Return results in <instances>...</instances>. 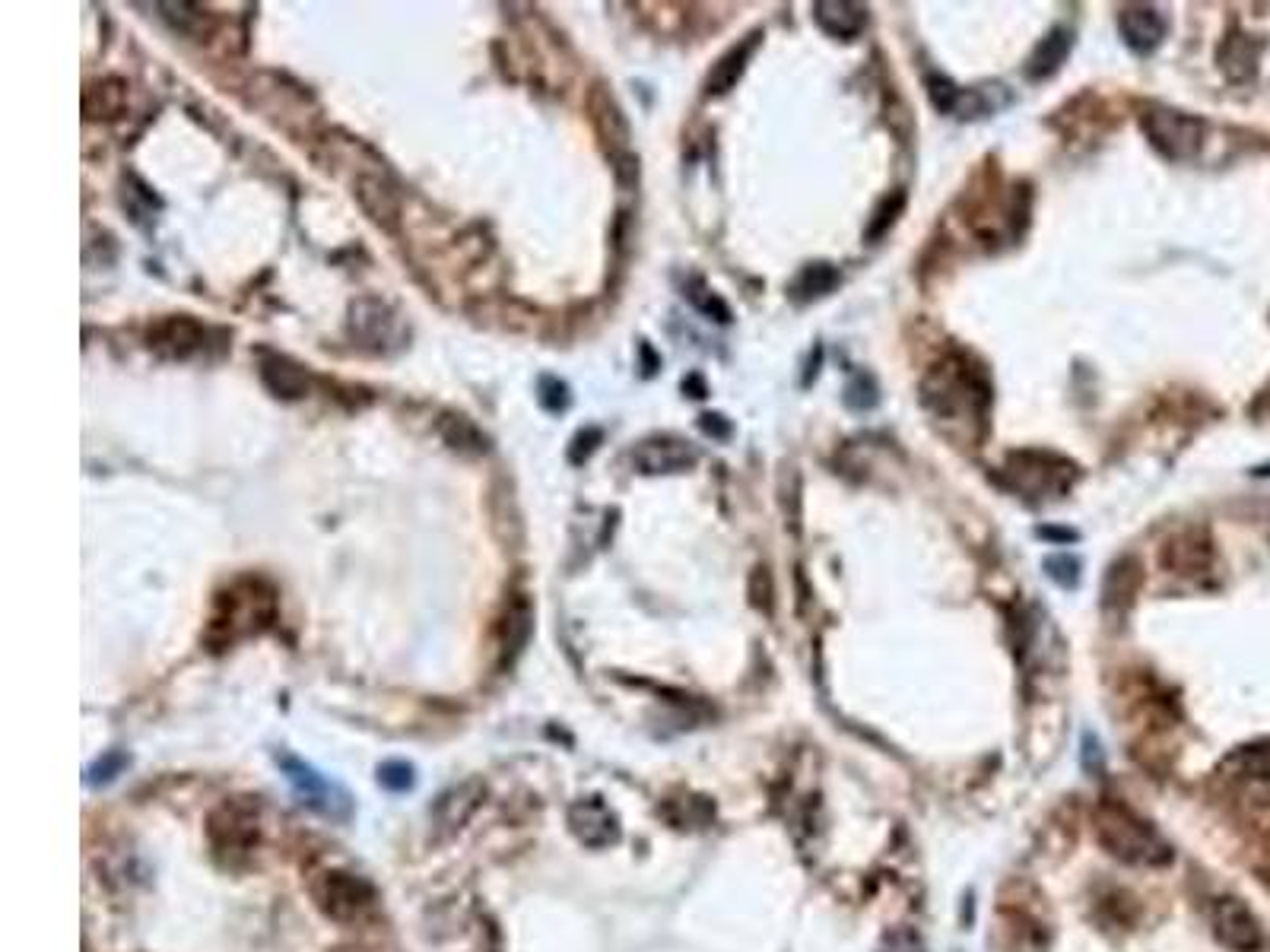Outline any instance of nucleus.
I'll return each mask as SVG.
<instances>
[{"label": "nucleus", "mask_w": 1270, "mask_h": 952, "mask_svg": "<svg viewBox=\"0 0 1270 952\" xmlns=\"http://www.w3.org/2000/svg\"><path fill=\"white\" fill-rule=\"evenodd\" d=\"M274 620H277L274 588L261 578H238L226 591H219L204 638L213 651H222V647L238 644L242 638L270 629Z\"/></svg>", "instance_id": "1"}, {"label": "nucleus", "mask_w": 1270, "mask_h": 952, "mask_svg": "<svg viewBox=\"0 0 1270 952\" xmlns=\"http://www.w3.org/2000/svg\"><path fill=\"white\" fill-rule=\"evenodd\" d=\"M207 842L226 870L245 867L261 847V810L248 797H229L207 816Z\"/></svg>", "instance_id": "2"}, {"label": "nucleus", "mask_w": 1270, "mask_h": 952, "mask_svg": "<svg viewBox=\"0 0 1270 952\" xmlns=\"http://www.w3.org/2000/svg\"><path fill=\"white\" fill-rule=\"evenodd\" d=\"M309 889H312L318 911L324 918H330L334 924H343V927L366 924L378 911L375 886L366 876H359L353 870H343V867L315 873Z\"/></svg>", "instance_id": "3"}, {"label": "nucleus", "mask_w": 1270, "mask_h": 952, "mask_svg": "<svg viewBox=\"0 0 1270 952\" xmlns=\"http://www.w3.org/2000/svg\"><path fill=\"white\" fill-rule=\"evenodd\" d=\"M1096 829L1102 845L1109 847L1115 857L1128 863H1163L1168 860V847L1160 842V836L1137 820L1128 807L1105 803L1096 816Z\"/></svg>", "instance_id": "4"}, {"label": "nucleus", "mask_w": 1270, "mask_h": 952, "mask_svg": "<svg viewBox=\"0 0 1270 952\" xmlns=\"http://www.w3.org/2000/svg\"><path fill=\"white\" fill-rule=\"evenodd\" d=\"M277 762H280V768H283L290 787L296 791V797H299L306 807H312L321 816L337 820V823H346V820L353 816V797L346 794L343 784H337L334 778L321 775L318 768H312L309 762H303V759H296V755H286V752H283V755H277Z\"/></svg>", "instance_id": "5"}, {"label": "nucleus", "mask_w": 1270, "mask_h": 952, "mask_svg": "<svg viewBox=\"0 0 1270 952\" xmlns=\"http://www.w3.org/2000/svg\"><path fill=\"white\" fill-rule=\"evenodd\" d=\"M1141 121H1144L1150 143L1163 153L1165 159H1191V156H1197V150L1204 143V124L1184 111L1147 108Z\"/></svg>", "instance_id": "6"}, {"label": "nucleus", "mask_w": 1270, "mask_h": 952, "mask_svg": "<svg viewBox=\"0 0 1270 952\" xmlns=\"http://www.w3.org/2000/svg\"><path fill=\"white\" fill-rule=\"evenodd\" d=\"M1004 470L1020 493L1046 496V493H1064L1077 467L1060 457H1052V454L1026 451V454H1013Z\"/></svg>", "instance_id": "7"}, {"label": "nucleus", "mask_w": 1270, "mask_h": 952, "mask_svg": "<svg viewBox=\"0 0 1270 952\" xmlns=\"http://www.w3.org/2000/svg\"><path fill=\"white\" fill-rule=\"evenodd\" d=\"M483 797H486V787L477 781V778H470V781H461V784H454V787H448L438 800H435V807H432V826H435V839L442 842V839H451V836H458L470 820H474V813L480 810V803H483Z\"/></svg>", "instance_id": "8"}, {"label": "nucleus", "mask_w": 1270, "mask_h": 952, "mask_svg": "<svg viewBox=\"0 0 1270 952\" xmlns=\"http://www.w3.org/2000/svg\"><path fill=\"white\" fill-rule=\"evenodd\" d=\"M633 464L641 473H680L696 464V448L677 435H654L635 444Z\"/></svg>", "instance_id": "9"}, {"label": "nucleus", "mask_w": 1270, "mask_h": 952, "mask_svg": "<svg viewBox=\"0 0 1270 952\" xmlns=\"http://www.w3.org/2000/svg\"><path fill=\"white\" fill-rule=\"evenodd\" d=\"M569 826H572L575 839L588 847L614 845L617 836H620L617 816L607 810V803H604L601 797H588V800L572 803V810H569Z\"/></svg>", "instance_id": "10"}, {"label": "nucleus", "mask_w": 1270, "mask_h": 952, "mask_svg": "<svg viewBox=\"0 0 1270 952\" xmlns=\"http://www.w3.org/2000/svg\"><path fill=\"white\" fill-rule=\"evenodd\" d=\"M1118 29H1121V38H1125V45L1134 51V54H1150V51H1157L1160 48V42L1165 38V29H1168V22H1165V16L1157 10V6H1147V3H1131V6H1125L1121 10V16H1118Z\"/></svg>", "instance_id": "11"}, {"label": "nucleus", "mask_w": 1270, "mask_h": 952, "mask_svg": "<svg viewBox=\"0 0 1270 952\" xmlns=\"http://www.w3.org/2000/svg\"><path fill=\"white\" fill-rule=\"evenodd\" d=\"M146 340H150V349L162 359H188L204 343V330L198 321L175 315L153 324Z\"/></svg>", "instance_id": "12"}, {"label": "nucleus", "mask_w": 1270, "mask_h": 952, "mask_svg": "<svg viewBox=\"0 0 1270 952\" xmlns=\"http://www.w3.org/2000/svg\"><path fill=\"white\" fill-rule=\"evenodd\" d=\"M1213 924H1217L1220 940H1223L1226 947H1233V950L1255 952L1261 947V934H1258L1255 918H1252L1249 908H1245L1242 902H1236V899H1223V902L1217 905Z\"/></svg>", "instance_id": "13"}, {"label": "nucleus", "mask_w": 1270, "mask_h": 952, "mask_svg": "<svg viewBox=\"0 0 1270 952\" xmlns=\"http://www.w3.org/2000/svg\"><path fill=\"white\" fill-rule=\"evenodd\" d=\"M591 118H594V124H598V134L604 137V143L614 150V156H617V162H620V169L623 166H633V156H630V127H626V118H623V111H620V106L604 93V90H594L591 93Z\"/></svg>", "instance_id": "14"}, {"label": "nucleus", "mask_w": 1270, "mask_h": 952, "mask_svg": "<svg viewBox=\"0 0 1270 952\" xmlns=\"http://www.w3.org/2000/svg\"><path fill=\"white\" fill-rule=\"evenodd\" d=\"M817 26L833 38H854L867 29V6L851 0H823L814 6Z\"/></svg>", "instance_id": "15"}, {"label": "nucleus", "mask_w": 1270, "mask_h": 952, "mask_svg": "<svg viewBox=\"0 0 1270 952\" xmlns=\"http://www.w3.org/2000/svg\"><path fill=\"white\" fill-rule=\"evenodd\" d=\"M350 327H353L356 340H362L366 346H375V349H382V346L391 340V333H394L398 321H394L391 309H388L385 302L362 299V302H356V306H353Z\"/></svg>", "instance_id": "16"}, {"label": "nucleus", "mask_w": 1270, "mask_h": 952, "mask_svg": "<svg viewBox=\"0 0 1270 952\" xmlns=\"http://www.w3.org/2000/svg\"><path fill=\"white\" fill-rule=\"evenodd\" d=\"M261 381L277 394V397H303L309 394V375L293 365L283 356H264L261 359Z\"/></svg>", "instance_id": "17"}, {"label": "nucleus", "mask_w": 1270, "mask_h": 952, "mask_svg": "<svg viewBox=\"0 0 1270 952\" xmlns=\"http://www.w3.org/2000/svg\"><path fill=\"white\" fill-rule=\"evenodd\" d=\"M756 45H759V35H749L746 42L734 45V48H731L725 58H718V64L712 67V74H709V83H706L709 96H722V93H728V90H731V87L741 80L743 67H746V61L753 58Z\"/></svg>", "instance_id": "18"}, {"label": "nucleus", "mask_w": 1270, "mask_h": 952, "mask_svg": "<svg viewBox=\"0 0 1270 952\" xmlns=\"http://www.w3.org/2000/svg\"><path fill=\"white\" fill-rule=\"evenodd\" d=\"M1067 54H1070V32H1067V29H1052V32L1036 45V51L1029 54L1026 77H1029V80H1046V77H1052L1060 64L1067 61Z\"/></svg>", "instance_id": "19"}, {"label": "nucleus", "mask_w": 1270, "mask_h": 952, "mask_svg": "<svg viewBox=\"0 0 1270 952\" xmlns=\"http://www.w3.org/2000/svg\"><path fill=\"white\" fill-rule=\"evenodd\" d=\"M356 198H359V204H362V210L369 213L375 222H385V225H394V219H398V194L382 182V178H369V175H362L359 182H356Z\"/></svg>", "instance_id": "20"}, {"label": "nucleus", "mask_w": 1270, "mask_h": 952, "mask_svg": "<svg viewBox=\"0 0 1270 952\" xmlns=\"http://www.w3.org/2000/svg\"><path fill=\"white\" fill-rule=\"evenodd\" d=\"M1163 562L1175 572H1201L1210 562V543L1201 540L1197 533H1181V536L1168 540Z\"/></svg>", "instance_id": "21"}, {"label": "nucleus", "mask_w": 1270, "mask_h": 952, "mask_svg": "<svg viewBox=\"0 0 1270 952\" xmlns=\"http://www.w3.org/2000/svg\"><path fill=\"white\" fill-rule=\"evenodd\" d=\"M127 87L121 83V80H99V83H90L87 87V93H83V111H87V118H118L121 111H124V103H127V93H124Z\"/></svg>", "instance_id": "22"}, {"label": "nucleus", "mask_w": 1270, "mask_h": 952, "mask_svg": "<svg viewBox=\"0 0 1270 952\" xmlns=\"http://www.w3.org/2000/svg\"><path fill=\"white\" fill-rule=\"evenodd\" d=\"M1137 584H1141V568H1137V562H1134V559H1118V562L1105 572V588H1102L1105 607H1115V604L1125 607V604L1134 597Z\"/></svg>", "instance_id": "23"}, {"label": "nucleus", "mask_w": 1270, "mask_h": 952, "mask_svg": "<svg viewBox=\"0 0 1270 952\" xmlns=\"http://www.w3.org/2000/svg\"><path fill=\"white\" fill-rule=\"evenodd\" d=\"M836 283H839V274H836L830 264H814V267H807V270L801 274L797 293H801L804 299H814V296H823L826 290H833Z\"/></svg>", "instance_id": "24"}, {"label": "nucleus", "mask_w": 1270, "mask_h": 952, "mask_svg": "<svg viewBox=\"0 0 1270 952\" xmlns=\"http://www.w3.org/2000/svg\"><path fill=\"white\" fill-rule=\"evenodd\" d=\"M1046 572L1049 578H1055L1060 588H1073L1080 581V559H1073L1070 552H1055L1046 559Z\"/></svg>", "instance_id": "25"}, {"label": "nucleus", "mask_w": 1270, "mask_h": 952, "mask_svg": "<svg viewBox=\"0 0 1270 952\" xmlns=\"http://www.w3.org/2000/svg\"><path fill=\"white\" fill-rule=\"evenodd\" d=\"M378 781L388 791H407L414 784V768L407 762H385L378 768Z\"/></svg>", "instance_id": "26"}, {"label": "nucleus", "mask_w": 1270, "mask_h": 952, "mask_svg": "<svg viewBox=\"0 0 1270 952\" xmlns=\"http://www.w3.org/2000/svg\"><path fill=\"white\" fill-rule=\"evenodd\" d=\"M448 420H451V425L458 428L454 435H445L451 448H467V444H470L474 451H483V448H486V438H483V435H480L474 425L467 423L464 417H448Z\"/></svg>", "instance_id": "27"}, {"label": "nucleus", "mask_w": 1270, "mask_h": 952, "mask_svg": "<svg viewBox=\"0 0 1270 952\" xmlns=\"http://www.w3.org/2000/svg\"><path fill=\"white\" fill-rule=\"evenodd\" d=\"M121 768H124V755H121V752H108L106 759H99L96 765H90L87 784H106V781H111Z\"/></svg>", "instance_id": "28"}, {"label": "nucleus", "mask_w": 1270, "mask_h": 952, "mask_svg": "<svg viewBox=\"0 0 1270 952\" xmlns=\"http://www.w3.org/2000/svg\"><path fill=\"white\" fill-rule=\"evenodd\" d=\"M899 204H902V194H896V198H889V201H886V204L880 207V219L873 222V229H870L867 235H880V232H883V229H886V225L893 222V216L899 213Z\"/></svg>", "instance_id": "29"}, {"label": "nucleus", "mask_w": 1270, "mask_h": 952, "mask_svg": "<svg viewBox=\"0 0 1270 952\" xmlns=\"http://www.w3.org/2000/svg\"><path fill=\"white\" fill-rule=\"evenodd\" d=\"M702 428H706L709 435H715V438H718V435H722V438L731 435V425L725 423V417H715V413H706V417H702Z\"/></svg>", "instance_id": "30"}, {"label": "nucleus", "mask_w": 1270, "mask_h": 952, "mask_svg": "<svg viewBox=\"0 0 1270 952\" xmlns=\"http://www.w3.org/2000/svg\"><path fill=\"white\" fill-rule=\"evenodd\" d=\"M1039 536H1052V540H1060V543H1070V540H1077V533H1073V530H1055V528H1039Z\"/></svg>", "instance_id": "31"}]
</instances>
